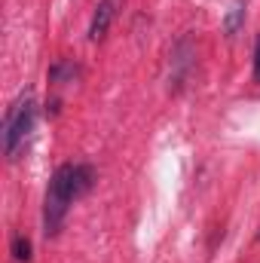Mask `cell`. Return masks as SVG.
<instances>
[{"label": "cell", "mask_w": 260, "mask_h": 263, "mask_svg": "<svg viewBox=\"0 0 260 263\" xmlns=\"http://www.w3.org/2000/svg\"><path fill=\"white\" fill-rule=\"evenodd\" d=\"M242 22H245V0H233V6H230V12H227V18H224L227 37H233V34L242 28Z\"/></svg>", "instance_id": "obj_4"}, {"label": "cell", "mask_w": 260, "mask_h": 263, "mask_svg": "<svg viewBox=\"0 0 260 263\" xmlns=\"http://www.w3.org/2000/svg\"><path fill=\"white\" fill-rule=\"evenodd\" d=\"M34 120H37V104H34V95L25 92L12 101V107L6 110L3 117V153L9 159H15L18 147L25 144V138L34 129Z\"/></svg>", "instance_id": "obj_2"}, {"label": "cell", "mask_w": 260, "mask_h": 263, "mask_svg": "<svg viewBox=\"0 0 260 263\" xmlns=\"http://www.w3.org/2000/svg\"><path fill=\"white\" fill-rule=\"evenodd\" d=\"M114 0H101L98 6H95V15H92V25H89V40L92 43H98V40H104V34H107V28H110V22H114Z\"/></svg>", "instance_id": "obj_3"}, {"label": "cell", "mask_w": 260, "mask_h": 263, "mask_svg": "<svg viewBox=\"0 0 260 263\" xmlns=\"http://www.w3.org/2000/svg\"><path fill=\"white\" fill-rule=\"evenodd\" d=\"M9 251H12V257H15L18 263H28V260H31V242H28L25 236H15Z\"/></svg>", "instance_id": "obj_5"}, {"label": "cell", "mask_w": 260, "mask_h": 263, "mask_svg": "<svg viewBox=\"0 0 260 263\" xmlns=\"http://www.w3.org/2000/svg\"><path fill=\"white\" fill-rule=\"evenodd\" d=\"M257 239H260V233H257Z\"/></svg>", "instance_id": "obj_7"}, {"label": "cell", "mask_w": 260, "mask_h": 263, "mask_svg": "<svg viewBox=\"0 0 260 263\" xmlns=\"http://www.w3.org/2000/svg\"><path fill=\"white\" fill-rule=\"evenodd\" d=\"M92 187V168L89 165H59L49 190H46V205H43V230L46 236H55L67 217V208L77 196H83Z\"/></svg>", "instance_id": "obj_1"}, {"label": "cell", "mask_w": 260, "mask_h": 263, "mask_svg": "<svg viewBox=\"0 0 260 263\" xmlns=\"http://www.w3.org/2000/svg\"><path fill=\"white\" fill-rule=\"evenodd\" d=\"M254 80L260 83V40H257V46H254Z\"/></svg>", "instance_id": "obj_6"}]
</instances>
